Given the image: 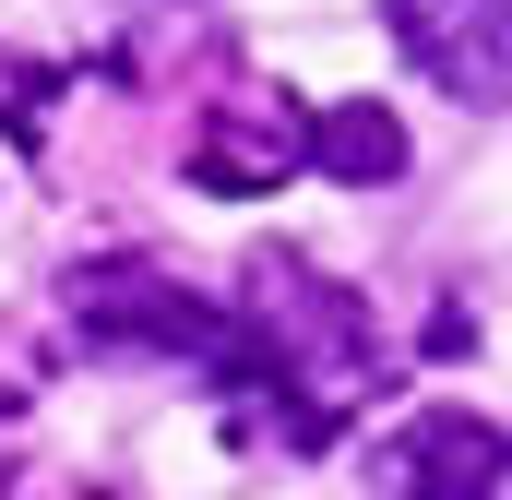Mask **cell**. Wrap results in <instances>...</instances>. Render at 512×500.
<instances>
[{"label": "cell", "mask_w": 512, "mask_h": 500, "mask_svg": "<svg viewBox=\"0 0 512 500\" xmlns=\"http://www.w3.org/2000/svg\"><path fill=\"white\" fill-rule=\"evenodd\" d=\"M251 334H262V393L286 381L298 405H286V441L310 453V441H334V417L370 393L382 370V334H370V298L358 286H334L322 262H298V250H262L251 262Z\"/></svg>", "instance_id": "cell-1"}, {"label": "cell", "mask_w": 512, "mask_h": 500, "mask_svg": "<svg viewBox=\"0 0 512 500\" xmlns=\"http://www.w3.org/2000/svg\"><path fill=\"white\" fill-rule=\"evenodd\" d=\"M72 334H84V346L203 358L215 381L262 393V334H251V310H215V298H191V286L155 274V262H84V274H72Z\"/></svg>", "instance_id": "cell-2"}, {"label": "cell", "mask_w": 512, "mask_h": 500, "mask_svg": "<svg viewBox=\"0 0 512 500\" xmlns=\"http://www.w3.org/2000/svg\"><path fill=\"white\" fill-rule=\"evenodd\" d=\"M370 477L393 500H501L512 489V441L489 417H465V405H417L382 453H370Z\"/></svg>", "instance_id": "cell-3"}, {"label": "cell", "mask_w": 512, "mask_h": 500, "mask_svg": "<svg viewBox=\"0 0 512 500\" xmlns=\"http://www.w3.org/2000/svg\"><path fill=\"white\" fill-rule=\"evenodd\" d=\"M393 36L453 108H501L512 96V0H393Z\"/></svg>", "instance_id": "cell-4"}, {"label": "cell", "mask_w": 512, "mask_h": 500, "mask_svg": "<svg viewBox=\"0 0 512 500\" xmlns=\"http://www.w3.org/2000/svg\"><path fill=\"white\" fill-rule=\"evenodd\" d=\"M286 167H310V120L286 96H215L191 131V191H274Z\"/></svg>", "instance_id": "cell-5"}, {"label": "cell", "mask_w": 512, "mask_h": 500, "mask_svg": "<svg viewBox=\"0 0 512 500\" xmlns=\"http://www.w3.org/2000/svg\"><path fill=\"white\" fill-rule=\"evenodd\" d=\"M310 167H334L346 191H382V179H405V131H393V108H370V96L322 108V120H310Z\"/></svg>", "instance_id": "cell-6"}, {"label": "cell", "mask_w": 512, "mask_h": 500, "mask_svg": "<svg viewBox=\"0 0 512 500\" xmlns=\"http://www.w3.org/2000/svg\"><path fill=\"white\" fill-rule=\"evenodd\" d=\"M36 381H48V358H36V346L0 322V417H24V405H36Z\"/></svg>", "instance_id": "cell-7"}, {"label": "cell", "mask_w": 512, "mask_h": 500, "mask_svg": "<svg viewBox=\"0 0 512 500\" xmlns=\"http://www.w3.org/2000/svg\"><path fill=\"white\" fill-rule=\"evenodd\" d=\"M96 500H108V489H96Z\"/></svg>", "instance_id": "cell-8"}]
</instances>
